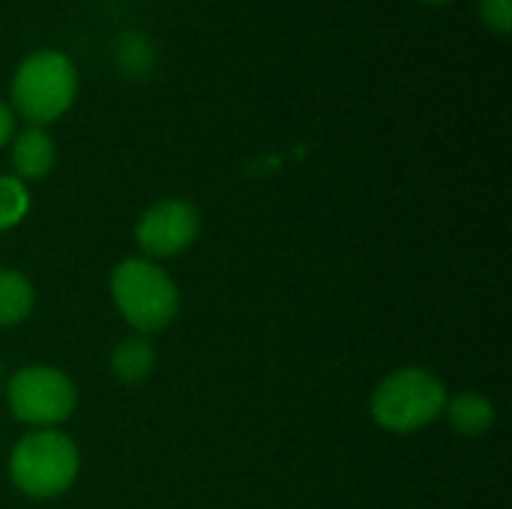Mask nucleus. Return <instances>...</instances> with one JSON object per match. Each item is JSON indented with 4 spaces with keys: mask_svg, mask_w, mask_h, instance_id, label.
<instances>
[{
    "mask_svg": "<svg viewBox=\"0 0 512 509\" xmlns=\"http://www.w3.org/2000/svg\"><path fill=\"white\" fill-rule=\"evenodd\" d=\"M426 3H450V0H426Z\"/></svg>",
    "mask_w": 512,
    "mask_h": 509,
    "instance_id": "nucleus-15",
    "label": "nucleus"
},
{
    "mask_svg": "<svg viewBox=\"0 0 512 509\" xmlns=\"http://www.w3.org/2000/svg\"><path fill=\"white\" fill-rule=\"evenodd\" d=\"M111 297L120 315L138 333H156L168 327L180 309V294L171 276L144 258H129L114 267Z\"/></svg>",
    "mask_w": 512,
    "mask_h": 509,
    "instance_id": "nucleus-2",
    "label": "nucleus"
},
{
    "mask_svg": "<svg viewBox=\"0 0 512 509\" xmlns=\"http://www.w3.org/2000/svg\"><path fill=\"white\" fill-rule=\"evenodd\" d=\"M9 474H12V483L27 498H39V501L57 498L75 483L78 450L66 435L54 429L30 432L12 450Z\"/></svg>",
    "mask_w": 512,
    "mask_h": 509,
    "instance_id": "nucleus-4",
    "label": "nucleus"
},
{
    "mask_svg": "<svg viewBox=\"0 0 512 509\" xmlns=\"http://www.w3.org/2000/svg\"><path fill=\"white\" fill-rule=\"evenodd\" d=\"M150 60H153V54H150V45H147L144 36H138V33L123 36V42H120V63H129V69L135 72V69H147Z\"/></svg>",
    "mask_w": 512,
    "mask_h": 509,
    "instance_id": "nucleus-12",
    "label": "nucleus"
},
{
    "mask_svg": "<svg viewBox=\"0 0 512 509\" xmlns=\"http://www.w3.org/2000/svg\"><path fill=\"white\" fill-rule=\"evenodd\" d=\"M447 390L426 369H402L387 375L372 393V417L387 432H417L444 414Z\"/></svg>",
    "mask_w": 512,
    "mask_h": 509,
    "instance_id": "nucleus-3",
    "label": "nucleus"
},
{
    "mask_svg": "<svg viewBox=\"0 0 512 509\" xmlns=\"http://www.w3.org/2000/svg\"><path fill=\"white\" fill-rule=\"evenodd\" d=\"M0 387H3V366H0Z\"/></svg>",
    "mask_w": 512,
    "mask_h": 509,
    "instance_id": "nucleus-16",
    "label": "nucleus"
},
{
    "mask_svg": "<svg viewBox=\"0 0 512 509\" xmlns=\"http://www.w3.org/2000/svg\"><path fill=\"white\" fill-rule=\"evenodd\" d=\"M33 309V285L15 273V270H0V327H15L21 324Z\"/></svg>",
    "mask_w": 512,
    "mask_h": 509,
    "instance_id": "nucleus-10",
    "label": "nucleus"
},
{
    "mask_svg": "<svg viewBox=\"0 0 512 509\" xmlns=\"http://www.w3.org/2000/svg\"><path fill=\"white\" fill-rule=\"evenodd\" d=\"M480 18L495 33H510L512 27V0H480Z\"/></svg>",
    "mask_w": 512,
    "mask_h": 509,
    "instance_id": "nucleus-13",
    "label": "nucleus"
},
{
    "mask_svg": "<svg viewBox=\"0 0 512 509\" xmlns=\"http://www.w3.org/2000/svg\"><path fill=\"white\" fill-rule=\"evenodd\" d=\"M201 231V216L189 201L168 198L153 204L135 225V240L150 258H174L186 252Z\"/></svg>",
    "mask_w": 512,
    "mask_h": 509,
    "instance_id": "nucleus-6",
    "label": "nucleus"
},
{
    "mask_svg": "<svg viewBox=\"0 0 512 509\" xmlns=\"http://www.w3.org/2000/svg\"><path fill=\"white\" fill-rule=\"evenodd\" d=\"M54 159H57L54 141L39 126H30L27 132H21L12 144V165H15L18 180H42L54 168Z\"/></svg>",
    "mask_w": 512,
    "mask_h": 509,
    "instance_id": "nucleus-7",
    "label": "nucleus"
},
{
    "mask_svg": "<svg viewBox=\"0 0 512 509\" xmlns=\"http://www.w3.org/2000/svg\"><path fill=\"white\" fill-rule=\"evenodd\" d=\"M153 366H156V348L144 336L123 339L111 354V372L126 387H135V384L147 381Z\"/></svg>",
    "mask_w": 512,
    "mask_h": 509,
    "instance_id": "nucleus-8",
    "label": "nucleus"
},
{
    "mask_svg": "<svg viewBox=\"0 0 512 509\" xmlns=\"http://www.w3.org/2000/svg\"><path fill=\"white\" fill-rule=\"evenodd\" d=\"M75 93H78L75 66L60 51L27 54L12 78V105L33 126L63 117L75 102Z\"/></svg>",
    "mask_w": 512,
    "mask_h": 509,
    "instance_id": "nucleus-1",
    "label": "nucleus"
},
{
    "mask_svg": "<svg viewBox=\"0 0 512 509\" xmlns=\"http://www.w3.org/2000/svg\"><path fill=\"white\" fill-rule=\"evenodd\" d=\"M12 129H15V117H12L9 105L0 102V147L12 138Z\"/></svg>",
    "mask_w": 512,
    "mask_h": 509,
    "instance_id": "nucleus-14",
    "label": "nucleus"
},
{
    "mask_svg": "<svg viewBox=\"0 0 512 509\" xmlns=\"http://www.w3.org/2000/svg\"><path fill=\"white\" fill-rule=\"evenodd\" d=\"M9 408L30 426H57L75 411L72 381L51 366H24L9 381Z\"/></svg>",
    "mask_w": 512,
    "mask_h": 509,
    "instance_id": "nucleus-5",
    "label": "nucleus"
},
{
    "mask_svg": "<svg viewBox=\"0 0 512 509\" xmlns=\"http://www.w3.org/2000/svg\"><path fill=\"white\" fill-rule=\"evenodd\" d=\"M27 189L18 177H0V231L12 228L21 222V216L27 213Z\"/></svg>",
    "mask_w": 512,
    "mask_h": 509,
    "instance_id": "nucleus-11",
    "label": "nucleus"
},
{
    "mask_svg": "<svg viewBox=\"0 0 512 509\" xmlns=\"http://www.w3.org/2000/svg\"><path fill=\"white\" fill-rule=\"evenodd\" d=\"M450 426L465 438H480L495 426V405L480 393H459L444 405Z\"/></svg>",
    "mask_w": 512,
    "mask_h": 509,
    "instance_id": "nucleus-9",
    "label": "nucleus"
}]
</instances>
